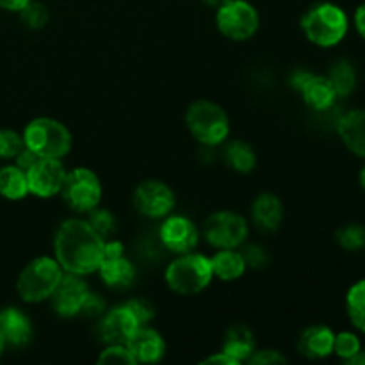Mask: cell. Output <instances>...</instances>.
Segmentation results:
<instances>
[{
    "label": "cell",
    "instance_id": "cell-1",
    "mask_svg": "<svg viewBox=\"0 0 365 365\" xmlns=\"http://www.w3.org/2000/svg\"><path fill=\"white\" fill-rule=\"evenodd\" d=\"M103 242L88 221L66 220L56 230L53 255L64 273L88 277L98 271L103 259Z\"/></svg>",
    "mask_w": 365,
    "mask_h": 365
},
{
    "label": "cell",
    "instance_id": "cell-2",
    "mask_svg": "<svg viewBox=\"0 0 365 365\" xmlns=\"http://www.w3.org/2000/svg\"><path fill=\"white\" fill-rule=\"evenodd\" d=\"M349 29L344 9L330 2L310 7L302 18V31L310 43L317 46H335L346 38Z\"/></svg>",
    "mask_w": 365,
    "mask_h": 365
},
{
    "label": "cell",
    "instance_id": "cell-3",
    "mask_svg": "<svg viewBox=\"0 0 365 365\" xmlns=\"http://www.w3.org/2000/svg\"><path fill=\"white\" fill-rule=\"evenodd\" d=\"M185 125L203 146H220L230 134V120L223 107L210 100H196L185 113Z\"/></svg>",
    "mask_w": 365,
    "mask_h": 365
},
{
    "label": "cell",
    "instance_id": "cell-4",
    "mask_svg": "<svg viewBox=\"0 0 365 365\" xmlns=\"http://www.w3.org/2000/svg\"><path fill=\"white\" fill-rule=\"evenodd\" d=\"M164 278H166L168 287L177 294H200L209 287L210 280L214 278L210 259L200 253H182L168 266Z\"/></svg>",
    "mask_w": 365,
    "mask_h": 365
},
{
    "label": "cell",
    "instance_id": "cell-5",
    "mask_svg": "<svg viewBox=\"0 0 365 365\" xmlns=\"http://www.w3.org/2000/svg\"><path fill=\"white\" fill-rule=\"evenodd\" d=\"M64 269L52 257H38L20 271L16 292L25 303H39L50 299L59 285Z\"/></svg>",
    "mask_w": 365,
    "mask_h": 365
},
{
    "label": "cell",
    "instance_id": "cell-6",
    "mask_svg": "<svg viewBox=\"0 0 365 365\" xmlns=\"http://www.w3.org/2000/svg\"><path fill=\"white\" fill-rule=\"evenodd\" d=\"M24 143L27 148L48 159H63L71 150V132L53 118H34L24 130Z\"/></svg>",
    "mask_w": 365,
    "mask_h": 365
},
{
    "label": "cell",
    "instance_id": "cell-7",
    "mask_svg": "<svg viewBox=\"0 0 365 365\" xmlns=\"http://www.w3.org/2000/svg\"><path fill=\"white\" fill-rule=\"evenodd\" d=\"M59 195L75 212H89L102 200V182L89 168H73L66 171Z\"/></svg>",
    "mask_w": 365,
    "mask_h": 365
},
{
    "label": "cell",
    "instance_id": "cell-8",
    "mask_svg": "<svg viewBox=\"0 0 365 365\" xmlns=\"http://www.w3.org/2000/svg\"><path fill=\"white\" fill-rule=\"evenodd\" d=\"M217 31L232 41H246L259 31L260 18L255 7L246 0H230L217 7Z\"/></svg>",
    "mask_w": 365,
    "mask_h": 365
},
{
    "label": "cell",
    "instance_id": "cell-9",
    "mask_svg": "<svg viewBox=\"0 0 365 365\" xmlns=\"http://www.w3.org/2000/svg\"><path fill=\"white\" fill-rule=\"evenodd\" d=\"M248 223L242 216L232 210H217L207 217L203 235L216 250L239 248L248 237Z\"/></svg>",
    "mask_w": 365,
    "mask_h": 365
},
{
    "label": "cell",
    "instance_id": "cell-10",
    "mask_svg": "<svg viewBox=\"0 0 365 365\" xmlns=\"http://www.w3.org/2000/svg\"><path fill=\"white\" fill-rule=\"evenodd\" d=\"M132 202H134L135 210L141 212L143 216L152 217V220H164L173 212L177 198L170 185L155 180V178H150V180H143L134 189Z\"/></svg>",
    "mask_w": 365,
    "mask_h": 365
},
{
    "label": "cell",
    "instance_id": "cell-11",
    "mask_svg": "<svg viewBox=\"0 0 365 365\" xmlns=\"http://www.w3.org/2000/svg\"><path fill=\"white\" fill-rule=\"evenodd\" d=\"M64 177H66V168L63 160L39 157L38 163L27 171L29 192L38 198H52L59 195Z\"/></svg>",
    "mask_w": 365,
    "mask_h": 365
},
{
    "label": "cell",
    "instance_id": "cell-12",
    "mask_svg": "<svg viewBox=\"0 0 365 365\" xmlns=\"http://www.w3.org/2000/svg\"><path fill=\"white\" fill-rule=\"evenodd\" d=\"M159 241L163 242L168 252L175 255L189 253L198 245V228L195 227L189 217L184 216H166L159 227Z\"/></svg>",
    "mask_w": 365,
    "mask_h": 365
},
{
    "label": "cell",
    "instance_id": "cell-13",
    "mask_svg": "<svg viewBox=\"0 0 365 365\" xmlns=\"http://www.w3.org/2000/svg\"><path fill=\"white\" fill-rule=\"evenodd\" d=\"M89 292L91 291H89L88 284L82 280V277L73 273H64L59 285L50 296V302H52L53 310L61 317H75L81 316L82 305H84Z\"/></svg>",
    "mask_w": 365,
    "mask_h": 365
},
{
    "label": "cell",
    "instance_id": "cell-14",
    "mask_svg": "<svg viewBox=\"0 0 365 365\" xmlns=\"http://www.w3.org/2000/svg\"><path fill=\"white\" fill-rule=\"evenodd\" d=\"M139 328L138 319L134 314L125 305L116 307V309L106 312V316L100 319L96 327L100 341L103 344H127L128 339L134 335V331Z\"/></svg>",
    "mask_w": 365,
    "mask_h": 365
},
{
    "label": "cell",
    "instance_id": "cell-15",
    "mask_svg": "<svg viewBox=\"0 0 365 365\" xmlns=\"http://www.w3.org/2000/svg\"><path fill=\"white\" fill-rule=\"evenodd\" d=\"M125 346L132 353L135 362L141 364L160 362L166 355V342H164L163 335L153 330V328H150L148 324L139 327Z\"/></svg>",
    "mask_w": 365,
    "mask_h": 365
},
{
    "label": "cell",
    "instance_id": "cell-16",
    "mask_svg": "<svg viewBox=\"0 0 365 365\" xmlns=\"http://www.w3.org/2000/svg\"><path fill=\"white\" fill-rule=\"evenodd\" d=\"M0 330L6 344L13 348H24L32 339L31 319L16 307H6L0 310Z\"/></svg>",
    "mask_w": 365,
    "mask_h": 365
},
{
    "label": "cell",
    "instance_id": "cell-17",
    "mask_svg": "<svg viewBox=\"0 0 365 365\" xmlns=\"http://www.w3.org/2000/svg\"><path fill=\"white\" fill-rule=\"evenodd\" d=\"M253 225L264 234H271L280 228L284 220V205L273 192H262L253 200L252 205Z\"/></svg>",
    "mask_w": 365,
    "mask_h": 365
},
{
    "label": "cell",
    "instance_id": "cell-18",
    "mask_svg": "<svg viewBox=\"0 0 365 365\" xmlns=\"http://www.w3.org/2000/svg\"><path fill=\"white\" fill-rule=\"evenodd\" d=\"M298 91L302 93V98L307 103V107L319 110V113L331 109L335 106V100H337L334 86L324 75L310 73L305 78V82L299 86Z\"/></svg>",
    "mask_w": 365,
    "mask_h": 365
},
{
    "label": "cell",
    "instance_id": "cell-19",
    "mask_svg": "<svg viewBox=\"0 0 365 365\" xmlns=\"http://www.w3.org/2000/svg\"><path fill=\"white\" fill-rule=\"evenodd\" d=\"M334 341L335 334L330 328L324 327V324H314L299 335L298 351L307 359H327L334 353Z\"/></svg>",
    "mask_w": 365,
    "mask_h": 365
},
{
    "label": "cell",
    "instance_id": "cell-20",
    "mask_svg": "<svg viewBox=\"0 0 365 365\" xmlns=\"http://www.w3.org/2000/svg\"><path fill=\"white\" fill-rule=\"evenodd\" d=\"M337 132L349 152L365 159V109L346 113L339 120Z\"/></svg>",
    "mask_w": 365,
    "mask_h": 365
},
{
    "label": "cell",
    "instance_id": "cell-21",
    "mask_svg": "<svg viewBox=\"0 0 365 365\" xmlns=\"http://www.w3.org/2000/svg\"><path fill=\"white\" fill-rule=\"evenodd\" d=\"M98 274L107 287L123 291L134 284L138 271L127 257L120 255L113 259H103L98 266Z\"/></svg>",
    "mask_w": 365,
    "mask_h": 365
},
{
    "label": "cell",
    "instance_id": "cell-22",
    "mask_svg": "<svg viewBox=\"0 0 365 365\" xmlns=\"http://www.w3.org/2000/svg\"><path fill=\"white\" fill-rule=\"evenodd\" d=\"M221 351L232 356L237 364L248 360L253 355V351H255V339H253L252 330L248 327H245V324H232L225 331Z\"/></svg>",
    "mask_w": 365,
    "mask_h": 365
},
{
    "label": "cell",
    "instance_id": "cell-23",
    "mask_svg": "<svg viewBox=\"0 0 365 365\" xmlns=\"http://www.w3.org/2000/svg\"><path fill=\"white\" fill-rule=\"evenodd\" d=\"M210 266H212V274L223 282L237 280L245 274L246 264L242 259L241 252L237 248L234 250H220L216 255L210 259Z\"/></svg>",
    "mask_w": 365,
    "mask_h": 365
},
{
    "label": "cell",
    "instance_id": "cell-24",
    "mask_svg": "<svg viewBox=\"0 0 365 365\" xmlns=\"http://www.w3.org/2000/svg\"><path fill=\"white\" fill-rule=\"evenodd\" d=\"M29 195L27 173L21 171L16 164L0 168V196L11 202L24 200Z\"/></svg>",
    "mask_w": 365,
    "mask_h": 365
},
{
    "label": "cell",
    "instance_id": "cell-25",
    "mask_svg": "<svg viewBox=\"0 0 365 365\" xmlns=\"http://www.w3.org/2000/svg\"><path fill=\"white\" fill-rule=\"evenodd\" d=\"M223 159L227 166L237 173H250L257 164V155L252 146L245 141H239V139L225 145Z\"/></svg>",
    "mask_w": 365,
    "mask_h": 365
},
{
    "label": "cell",
    "instance_id": "cell-26",
    "mask_svg": "<svg viewBox=\"0 0 365 365\" xmlns=\"http://www.w3.org/2000/svg\"><path fill=\"white\" fill-rule=\"evenodd\" d=\"M327 77L331 82V86H334L335 93H337V98H346L356 88V70L346 59H341L331 64Z\"/></svg>",
    "mask_w": 365,
    "mask_h": 365
},
{
    "label": "cell",
    "instance_id": "cell-27",
    "mask_svg": "<svg viewBox=\"0 0 365 365\" xmlns=\"http://www.w3.org/2000/svg\"><path fill=\"white\" fill-rule=\"evenodd\" d=\"M346 310L353 327L365 334V280L351 285L346 296Z\"/></svg>",
    "mask_w": 365,
    "mask_h": 365
},
{
    "label": "cell",
    "instance_id": "cell-28",
    "mask_svg": "<svg viewBox=\"0 0 365 365\" xmlns=\"http://www.w3.org/2000/svg\"><path fill=\"white\" fill-rule=\"evenodd\" d=\"M89 227L103 239V241H109L116 235L118 230V221L116 216L110 212L109 209H100V207H95L88 212V220Z\"/></svg>",
    "mask_w": 365,
    "mask_h": 365
},
{
    "label": "cell",
    "instance_id": "cell-29",
    "mask_svg": "<svg viewBox=\"0 0 365 365\" xmlns=\"http://www.w3.org/2000/svg\"><path fill=\"white\" fill-rule=\"evenodd\" d=\"M18 14H20L21 24L32 31H39V29L45 27L50 18L48 7L43 2H36V0H31L24 9L18 11Z\"/></svg>",
    "mask_w": 365,
    "mask_h": 365
},
{
    "label": "cell",
    "instance_id": "cell-30",
    "mask_svg": "<svg viewBox=\"0 0 365 365\" xmlns=\"http://www.w3.org/2000/svg\"><path fill=\"white\" fill-rule=\"evenodd\" d=\"M337 242L341 248L348 250V252H359L365 248V227L359 223H349L339 228L337 232Z\"/></svg>",
    "mask_w": 365,
    "mask_h": 365
},
{
    "label": "cell",
    "instance_id": "cell-31",
    "mask_svg": "<svg viewBox=\"0 0 365 365\" xmlns=\"http://www.w3.org/2000/svg\"><path fill=\"white\" fill-rule=\"evenodd\" d=\"M24 146V135L11 128H0V160L14 159Z\"/></svg>",
    "mask_w": 365,
    "mask_h": 365
},
{
    "label": "cell",
    "instance_id": "cell-32",
    "mask_svg": "<svg viewBox=\"0 0 365 365\" xmlns=\"http://www.w3.org/2000/svg\"><path fill=\"white\" fill-rule=\"evenodd\" d=\"M100 365H134L138 364L125 344H109L98 356Z\"/></svg>",
    "mask_w": 365,
    "mask_h": 365
},
{
    "label": "cell",
    "instance_id": "cell-33",
    "mask_svg": "<svg viewBox=\"0 0 365 365\" xmlns=\"http://www.w3.org/2000/svg\"><path fill=\"white\" fill-rule=\"evenodd\" d=\"M359 351H362V342H360V339L355 334H351V331H341V334L335 335L334 353L337 356H341L342 360L351 359Z\"/></svg>",
    "mask_w": 365,
    "mask_h": 365
},
{
    "label": "cell",
    "instance_id": "cell-34",
    "mask_svg": "<svg viewBox=\"0 0 365 365\" xmlns=\"http://www.w3.org/2000/svg\"><path fill=\"white\" fill-rule=\"evenodd\" d=\"M123 305L127 307L132 314H134V317L138 319L139 327H146V324H148L150 321L155 317V309H153V305L143 298L128 299V302L123 303Z\"/></svg>",
    "mask_w": 365,
    "mask_h": 365
},
{
    "label": "cell",
    "instance_id": "cell-35",
    "mask_svg": "<svg viewBox=\"0 0 365 365\" xmlns=\"http://www.w3.org/2000/svg\"><path fill=\"white\" fill-rule=\"evenodd\" d=\"M241 255L245 259L246 267H252V269H264L267 266V262H269V255L259 245H248L242 250Z\"/></svg>",
    "mask_w": 365,
    "mask_h": 365
},
{
    "label": "cell",
    "instance_id": "cell-36",
    "mask_svg": "<svg viewBox=\"0 0 365 365\" xmlns=\"http://www.w3.org/2000/svg\"><path fill=\"white\" fill-rule=\"evenodd\" d=\"M106 312V299L102 296L95 294V292H89L88 298H86L84 305H82L81 316L86 317H98Z\"/></svg>",
    "mask_w": 365,
    "mask_h": 365
},
{
    "label": "cell",
    "instance_id": "cell-37",
    "mask_svg": "<svg viewBox=\"0 0 365 365\" xmlns=\"http://www.w3.org/2000/svg\"><path fill=\"white\" fill-rule=\"evenodd\" d=\"M248 362L252 365H269L287 362V359H285L282 353H278L277 349H262V351H253V355L250 356Z\"/></svg>",
    "mask_w": 365,
    "mask_h": 365
},
{
    "label": "cell",
    "instance_id": "cell-38",
    "mask_svg": "<svg viewBox=\"0 0 365 365\" xmlns=\"http://www.w3.org/2000/svg\"><path fill=\"white\" fill-rule=\"evenodd\" d=\"M38 160H39L38 153L32 152V150L27 148V146H24V148L18 152V155L14 157V164H16L21 171H25V173H27V171L38 163Z\"/></svg>",
    "mask_w": 365,
    "mask_h": 365
},
{
    "label": "cell",
    "instance_id": "cell-39",
    "mask_svg": "<svg viewBox=\"0 0 365 365\" xmlns=\"http://www.w3.org/2000/svg\"><path fill=\"white\" fill-rule=\"evenodd\" d=\"M202 364H210V365H214V364H217V365H235L237 362H235V360L232 359V356H228L227 353L220 351V353H216V355H212V356H207L205 360H202Z\"/></svg>",
    "mask_w": 365,
    "mask_h": 365
},
{
    "label": "cell",
    "instance_id": "cell-40",
    "mask_svg": "<svg viewBox=\"0 0 365 365\" xmlns=\"http://www.w3.org/2000/svg\"><path fill=\"white\" fill-rule=\"evenodd\" d=\"M31 0H0V7L11 13H18L20 9H24Z\"/></svg>",
    "mask_w": 365,
    "mask_h": 365
},
{
    "label": "cell",
    "instance_id": "cell-41",
    "mask_svg": "<svg viewBox=\"0 0 365 365\" xmlns=\"http://www.w3.org/2000/svg\"><path fill=\"white\" fill-rule=\"evenodd\" d=\"M355 27L359 34L365 39V4L359 6V9L355 11Z\"/></svg>",
    "mask_w": 365,
    "mask_h": 365
},
{
    "label": "cell",
    "instance_id": "cell-42",
    "mask_svg": "<svg viewBox=\"0 0 365 365\" xmlns=\"http://www.w3.org/2000/svg\"><path fill=\"white\" fill-rule=\"evenodd\" d=\"M348 365H365V351H359L356 355H353L351 359L344 360Z\"/></svg>",
    "mask_w": 365,
    "mask_h": 365
},
{
    "label": "cell",
    "instance_id": "cell-43",
    "mask_svg": "<svg viewBox=\"0 0 365 365\" xmlns=\"http://www.w3.org/2000/svg\"><path fill=\"white\" fill-rule=\"evenodd\" d=\"M202 2L205 4V6H209V7H214V9H217V7L225 6V4H227V2H230V0H202Z\"/></svg>",
    "mask_w": 365,
    "mask_h": 365
},
{
    "label": "cell",
    "instance_id": "cell-44",
    "mask_svg": "<svg viewBox=\"0 0 365 365\" xmlns=\"http://www.w3.org/2000/svg\"><path fill=\"white\" fill-rule=\"evenodd\" d=\"M6 339H4V334H2V330H0V356H2V353H4V349H6Z\"/></svg>",
    "mask_w": 365,
    "mask_h": 365
},
{
    "label": "cell",
    "instance_id": "cell-45",
    "mask_svg": "<svg viewBox=\"0 0 365 365\" xmlns=\"http://www.w3.org/2000/svg\"><path fill=\"white\" fill-rule=\"evenodd\" d=\"M360 185H362V189L365 191V166L362 168V171H360Z\"/></svg>",
    "mask_w": 365,
    "mask_h": 365
}]
</instances>
